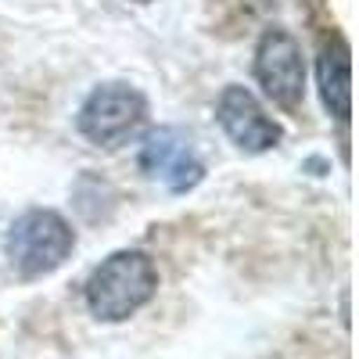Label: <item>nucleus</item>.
<instances>
[{
    "instance_id": "f257e3e1",
    "label": "nucleus",
    "mask_w": 359,
    "mask_h": 359,
    "mask_svg": "<svg viewBox=\"0 0 359 359\" xmlns=\"http://www.w3.org/2000/svg\"><path fill=\"white\" fill-rule=\"evenodd\" d=\"M155 287H158V269L144 252H115L90 273L86 306L97 320L118 323L151 302Z\"/></svg>"
},
{
    "instance_id": "f03ea898",
    "label": "nucleus",
    "mask_w": 359,
    "mask_h": 359,
    "mask_svg": "<svg viewBox=\"0 0 359 359\" xmlns=\"http://www.w3.org/2000/svg\"><path fill=\"white\" fill-rule=\"evenodd\" d=\"M76 245L72 226L50 208H29L8 230V259L18 277H47L69 259Z\"/></svg>"
},
{
    "instance_id": "7ed1b4c3",
    "label": "nucleus",
    "mask_w": 359,
    "mask_h": 359,
    "mask_svg": "<svg viewBox=\"0 0 359 359\" xmlns=\"http://www.w3.org/2000/svg\"><path fill=\"white\" fill-rule=\"evenodd\" d=\"M147 115L144 94L130 83H104L90 94L79 108V133L94 144H118L126 140Z\"/></svg>"
},
{
    "instance_id": "20e7f679",
    "label": "nucleus",
    "mask_w": 359,
    "mask_h": 359,
    "mask_svg": "<svg viewBox=\"0 0 359 359\" xmlns=\"http://www.w3.org/2000/svg\"><path fill=\"white\" fill-rule=\"evenodd\" d=\"M255 79L266 97L280 108H298L306 97V65L302 47L284 29H269L255 50Z\"/></svg>"
},
{
    "instance_id": "39448f33",
    "label": "nucleus",
    "mask_w": 359,
    "mask_h": 359,
    "mask_svg": "<svg viewBox=\"0 0 359 359\" xmlns=\"http://www.w3.org/2000/svg\"><path fill=\"white\" fill-rule=\"evenodd\" d=\"M140 169L151 176V180H158V184H165L169 191H191L198 180L205 176V165L194 155L191 137L172 130V126L151 130V133L144 137Z\"/></svg>"
},
{
    "instance_id": "423d86ee",
    "label": "nucleus",
    "mask_w": 359,
    "mask_h": 359,
    "mask_svg": "<svg viewBox=\"0 0 359 359\" xmlns=\"http://www.w3.org/2000/svg\"><path fill=\"white\" fill-rule=\"evenodd\" d=\"M216 118H219L223 133L241 147V151L259 155V151L277 147V140H280V126L266 115V108L245 86H226L223 90L219 104H216Z\"/></svg>"
},
{
    "instance_id": "0eeeda50",
    "label": "nucleus",
    "mask_w": 359,
    "mask_h": 359,
    "mask_svg": "<svg viewBox=\"0 0 359 359\" xmlns=\"http://www.w3.org/2000/svg\"><path fill=\"white\" fill-rule=\"evenodd\" d=\"M316 76H320V94H323V104L331 108L334 118H348L352 111V62H348V47L341 40L327 43L320 50V65H316Z\"/></svg>"
},
{
    "instance_id": "6e6552de",
    "label": "nucleus",
    "mask_w": 359,
    "mask_h": 359,
    "mask_svg": "<svg viewBox=\"0 0 359 359\" xmlns=\"http://www.w3.org/2000/svg\"><path fill=\"white\" fill-rule=\"evenodd\" d=\"M137 4H147V0H137Z\"/></svg>"
}]
</instances>
